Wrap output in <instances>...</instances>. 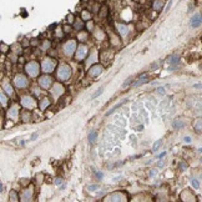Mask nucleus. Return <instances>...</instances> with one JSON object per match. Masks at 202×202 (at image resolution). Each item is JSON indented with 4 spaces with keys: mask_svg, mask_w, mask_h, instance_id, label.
I'll return each instance as SVG.
<instances>
[{
    "mask_svg": "<svg viewBox=\"0 0 202 202\" xmlns=\"http://www.w3.org/2000/svg\"><path fill=\"white\" fill-rule=\"evenodd\" d=\"M71 74H73V70L69 66L68 64H60L59 68L56 69V77L57 80L62 82V81H68L70 79Z\"/></svg>",
    "mask_w": 202,
    "mask_h": 202,
    "instance_id": "nucleus-1",
    "label": "nucleus"
},
{
    "mask_svg": "<svg viewBox=\"0 0 202 202\" xmlns=\"http://www.w3.org/2000/svg\"><path fill=\"white\" fill-rule=\"evenodd\" d=\"M40 66H41V71L44 74H51L53 71H55L56 70V66H57V61L55 60V59H53V57H45V59H43V61H41V64H40Z\"/></svg>",
    "mask_w": 202,
    "mask_h": 202,
    "instance_id": "nucleus-2",
    "label": "nucleus"
},
{
    "mask_svg": "<svg viewBox=\"0 0 202 202\" xmlns=\"http://www.w3.org/2000/svg\"><path fill=\"white\" fill-rule=\"evenodd\" d=\"M20 105L23 106V109H26V110H34L37 105H39V102L35 100V97L34 96H31V95H25V96H23L21 99H20Z\"/></svg>",
    "mask_w": 202,
    "mask_h": 202,
    "instance_id": "nucleus-3",
    "label": "nucleus"
},
{
    "mask_svg": "<svg viewBox=\"0 0 202 202\" xmlns=\"http://www.w3.org/2000/svg\"><path fill=\"white\" fill-rule=\"evenodd\" d=\"M25 71H26V74L30 77H36V76H39V74H40L41 66L36 61H30L25 65Z\"/></svg>",
    "mask_w": 202,
    "mask_h": 202,
    "instance_id": "nucleus-4",
    "label": "nucleus"
},
{
    "mask_svg": "<svg viewBox=\"0 0 202 202\" xmlns=\"http://www.w3.org/2000/svg\"><path fill=\"white\" fill-rule=\"evenodd\" d=\"M76 49H77V45H76V40H74V39H70V40L64 43V45H62V51L66 56L75 55Z\"/></svg>",
    "mask_w": 202,
    "mask_h": 202,
    "instance_id": "nucleus-5",
    "label": "nucleus"
},
{
    "mask_svg": "<svg viewBox=\"0 0 202 202\" xmlns=\"http://www.w3.org/2000/svg\"><path fill=\"white\" fill-rule=\"evenodd\" d=\"M54 82L55 81L53 77L50 76V74H44L43 76L39 77V80H37V84H39V86H40V89H44V90H49L53 86Z\"/></svg>",
    "mask_w": 202,
    "mask_h": 202,
    "instance_id": "nucleus-6",
    "label": "nucleus"
},
{
    "mask_svg": "<svg viewBox=\"0 0 202 202\" xmlns=\"http://www.w3.org/2000/svg\"><path fill=\"white\" fill-rule=\"evenodd\" d=\"M87 55H89V48L85 44H80L75 51V59L77 61H82L85 60Z\"/></svg>",
    "mask_w": 202,
    "mask_h": 202,
    "instance_id": "nucleus-7",
    "label": "nucleus"
},
{
    "mask_svg": "<svg viewBox=\"0 0 202 202\" xmlns=\"http://www.w3.org/2000/svg\"><path fill=\"white\" fill-rule=\"evenodd\" d=\"M104 201H114V202H120V201H129V197L125 192H112L107 195V196L104 198Z\"/></svg>",
    "mask_w": 202,
    "mask_h": 202,
    "instance_id": "nucleus-8",
    "label": "nucleus"
},
{
    "mask_svg": "<svg viewBox=\"0 0 202 202\" xmlns=\"http://www.w3.org/2000/svg\"><path fill=\"white\" fill-rule=\"evenodd\" d=\"M12 82H14V85L18 89H25V87H28V85H29V79L23 74H18L14 77Z\"/></svg>",
    "mask_w": 202,
    "mask_h": 202,
    "instance_id": "nucleus-9",
    "label": "nucleus"
},
{
    "mask_svg": "<svg viewBox=\"0 0 202 202\" xmlns=\"http://www.w3.org/2000/svg\"><path fill=\"white\" fill-rule=\"evenodd\" d=\"M49 90H50L51 95H53L55 99H59V97H61L65 94V87L61 85L60 82H54L53 86H51Z\"/></svg>",
    "mask_w": 202,
    "mask_h": 202,
    "instance_id": "nucleus-10",
    "label": "nucleus"
},
{
    "mask_svg": "<svg viewBox=\"0 0 202 202\" xmlns=\"http://www.w3.org/2000/svg\"><path fill=\"white\" fill-rule=\"evenodd\" d=\"M32 197H34V186L29 185L28 187L23 188L21 195H20V201H32Z\"/></svg>",
    "mask_w": 202,
    "mask_h": 202,
    "instance_id": "nucleus-11",
    "label": "nucleus"
},
{
    "mask_svg": "<svg viewBox=\"0 0 202 202\" xmlns=\"http://www.w3.org/2000/svg\"><path fill=\"white\" fill-rule=\"evenodd\" d=\"M102 73H104V66L100 64H93V66H90V69L87 70V75L90 77H93V79L101 75Z\"/></svg>",
    "mask_w": 202,
    "mask_h": 202,
    "instance_id": "nucleus-12",
    "label": "nucleus"
},
{
    "mask_svg": "<svg viewBox=\"0 0 202 202\" xmlns=\"http://www.w3.org/2000/svg\"><path fill=\"white\" fill-rule=\"evenodd\" d=\"M20 119L23 122H30L34 120V116H32V111L31 110H26L24 109L23 111H20Z\"/></svg>",
    "mask_w": 202,
    "mask_h": 202,
    "instance_id": "nucleus-13",
    "label": "nucleus"
},
{
    "mask_svg": "<svg viewBox=\"0 0 202 202\" xmlns=\"http://www.w3.org/2000/svg\"><path fill=\"white\" fill-rule=\"evenodd\" d=\"M180 60H181V57H180L178 55H176V54L168 56V57H167V62L170 64V70H173L176 66H177L178 62H180Z\"/></svg>",
    "mask_w": 202,
    "mask_h": 202,
    "instance_id": "nucleus-14",
    "label": "nucleus"
},
{
    "mask_svg": "<svg viewBox=\"0 0 202 202\" xmlns=\"http://www.w3.org/2000/svg\"><path fill=\"white\" fill-rule=\"evenodd\" d=\"M8 116L10 119H18V117H20V110H19L18 105H12L8 110Z\"/></svg>",
    "mask_w": 202,
    "mask_h": 202,
    "instance_id": "nucleus-15",
    "label": "nucleus"
},
{
    "mask_svg": "<svg viewBox=\"0 0 202 202\" xmlns=\"http://www.w3.org/2000/svg\"><path fill=\"white\" fill-rule=\"evenodd\" d=\"M181 200H182V201H197L196 196H195V195H193L190 190L182 191V193H181Z\"/></svg>",
    "mask_w": 202,
    "mask_h": 202,
    "instance_id": "nucleus-16",
    "label": "nucleus"
},
{
    "mask_svg": "<svg viewBox=\"0 0 202 202\" xmlns=\"http://www.w3.org/2000/svg\"><path fill=\"white\" fill-rule=\"evenodd\" d=\"M116 30L119 31V34L122 36V37H125L127 34H129V28H127V25H125V24H121V23H116Z\"/></svg>",
    "mask_w": 202,
    "mask_h": 202,
    "instance_id": "nucleus-17",
    "label": "nucleus"
},
{
    "mask_svg": "<svg viewBox=\"0 0 202 202\" xmlns=\"http://www.w3.org/2000/svg\"><path fill=\"white\" fill-rule=\"evenodd\" d=\"M147 82H148V79L146 77V74H142V75H140L137 77V79H136V81H134L132 86L134 87H139V86L144 85V84H147Z\"/></svg>",
    "mask_w": 202,
    "mask_h": 202,
    "instance_id": "nucleus-18",
    "label": "nucleus"
},
{
    "mask_svg": "<svg viewBox=\"0 0 202 202\" xmlns=\"http://www.w3.org/2000/svg\"><path fill=\"white\" fill-rule=\"evenodd\" d=\"M51 105V100L50 99H48V97H44V99H41L40 101H39V109L41 110V111H45L49 106Z\"/></svg>",
    "mask_w": 202,
    "mask_h": 202,
    "instance_id": "nucleus-19",
    "label": "nucleus"
},
{
    "mask_svg": "<svg viewBox=\"0 0 202 202\" xmlns=\"http://www.w3.org/2000/svg\"><path fill=\"white\" fill-rule=\"evenodd\" d=\"M201 14H195L192 18H191V26L192 28H198L201 25Z\"/></svg>",
    "mask_w": 202,
    "mask_h": 202,
    "instance_id": "nucleus-20",
    "label": "nucleus"
},
{
    "mask_svg": "<svg viewBox=\"0 0 202 202\" xmlns=\"http://www.w3.org/2000/svg\"><path fill=\"white\" fill-rule=\"evenodd\" d=\"M164 4H165V0H154L152 1V9L155 11H161L162 8H164Z\"/></svg>",
    "mask_w": 202,
    "mask_h": 202,
    "instance_id": "nucleus-21",
    "label": "nucleus"
},
{
    "mask_svg": "<svg viewBox=\"0 0 202 202\" xmlns=\"http://www.w3.org/2000/svg\"><path fill=\"white\" fill-rule=\"evenodd\" d=\"M172 129H175V130H180V129H182V127H185V122H184V120L182 119H175L173 121H172Z\"/></svg>",
    "mask_w": 202,
    "mask_h": 202,
    "instance_id": "nucleus-22",
    "label": "nucleus"
},
{
    "mask_svg": "<svg viewBox=\"0 0 202 202\" xmlns=\"http://www.w3.org/2000/svg\"><path fill=\"white\" fill-rule=\"evenodd\" d=\"M0 100H1V107L3 109H6L8 107V104H9V100H8V96H6V93L1 90V94H0Z\"/></svg>",
    "mask_w": 202,
    "mask_h": 202,
    "instance_id": "nucleus-23",
    "label": "nucleus"
},
{
    "mask_svg": "<svg viewBox=\"0 0 202 202\" xmlns=\"http://www.w3.org/2000/svg\"><path fill=\"white\" fill-rule=\"evenodd\" d=\"M3 90H4L9 96H11V97L15 95V94H14V89H12V85H10V84H4Z\"/></svg>",
    "mask_w": 202,
    "mask_h": 202,
    "instance_id": "nucleus-24",
    "label": "nucleus"
},
{
    "mask_svg": "<svg viewBox=\"0 0 202 202\" xmlns=\"http://www.w3.org/2000/svg\"><path fill=\"white\" fill-rule=\"evenodd\" d=\"M81 19L84 21H91V19H93V14H91L90 11L87 10H82L81 11Z\"/></svg>",
    "mask_w": 202,
    "mask_h": 202,
    "instance_id": "nucleus-25",
    "label": "nucleus"
},
{
    "mask_svg": "<svg viewBox=\"0 0 202 202\" xmlns=\"http://www.w3.org/2000/svg\"><path fill=\"white\" fill-rule=\"evenodd\" d=\"M73 28H74L75 30H77V31H81L82 28H84V21H82V19H76L75 23L73 24Z\"/></svg>",
    "mask_w": 202,
    "mask_h": 202,
    "instance_id": "nucleus-26",
    "label": "nucleus"
},
{
    "mask_svg": "<svg viewBox=\"0 0 202 202\" xmlns=\"http://www.w3.org/2000/svg\"><path fill=\"white\" fill-rule=\"evenodd\" d=\"M9 201H14V202H18V201H20V196L18 195V192L16 191H10V193H9Z\"/></svg>",
    "mask_w": 202,
    "mask_h": 202,
    "instance_id": "nucleus-27",
    "label": "nucleus"
},
{
    "mask_svg": "<svg viewBox=\"0 0 202 202\" xmlns=\"http://www.w3.org/2000/svg\"><path fill=\"white\" fill-rule=\"evenodd\" d=\"M96 139H97V132L95 131H91L90 134H89V136H87V140H89V142L90 144H95V141H96Z\"/></svg>",
    "mask_w": 202,
    "mask_h": 202,
    "instance_id": "nucleus-28",
    "label": "nucleus"
},
{
    "mask_svg": "<svg viewBox=\"0 0 202 202\" xmlns=\"http://www.w3.org/2000/svg\"><path fill=\"white\" fill-rule=\"evenodd\" d=\"M195 131L197 134H200L202 131V119H198L196 121V123H195Z\"/></svg>",
    "mask_w": 202,
    "mask_h": 202,
    "instance_id": "nucleus-29",
    "label": "nucleus"
},
{
    "mask_svg": "<svg viewBox=\"0 0 202 202\" xmlns=\"http://www.w3.org/2000/svg\"><path fill=\"white\" fill-rule=\"evenodd\" d=\"M160 146H162V140H156L152 144V152H156L160 148Z\"/></svg>",
    "mask_w": 202,
    "mask_h": 202,
    "instance_id": "nucleus-30",
    "label": "nucleus"
},
{
    "mask_svg": "<svg viewBox=\"0 0 202 202\" xmlns=\"http://www.w3.org/2000/svg\"><path fill=\"white\" fill-rule=\"evenodd\" d=\"M109 14V10H107V8H106V6H102V8L100 9V18H105L106 15Z\"/></svg>",
    "mask_w": 202,
    "mask_h": 202,
    "instance_id": "nucleus-31",
    "label": "nucleus"
},
{
    "mask_svg": "<svg viewBox=\"0 0 202 202\" xmlns=\"http://www.w3.org/2000/svg\"><path fill=\"white\" fill-rule=\"evenodd\" d=\"M86 39H87V32H85V31L81 30V31L79 32V40H80V41H85Z\"/></svg>",
    "mask_w": 202,
    "mask_h": 202,
    "instance_id": "nucleus-32",
    "label": "nucleus"
},
{
    "mask_svg": "<svg viewBox=\"0 0 202 202\" xmlns=\"http://www.w3.org/2000/svg\"><path fill=\"white\" fill-rule=\"evenodd\" d=\"M102 91H104V87H100V89H97V91H95V93L93 94V96H91V99H93V100H95L97 96H100V95L102 94Z\"/></svg>",
    "mask_w": 202,
    "mask_h": 202,
    "instance_id": "nucleus-33",
    "label": "nucleus"
},
{
    "mask_svg": "<svg viewBox=\"0 0 202 202\" xmlns=\"http://www.w3.org/2000/svg\"><path fill=\"white\" fill-rule=\"evenodd\" d=\"M66 20H68V24H70V25H73L74 23H75V16H74V14H70L66 16Z\"/></svg>",
    "mask_w": 202,
    "mask_h": 202,
    "instance_id": "nucleus-34",
    "label": "nucleus"
},
{
    "mask_svg": "<svg viewBox=\"0 0 202 202\" xmlns=\"http://www.w3.org/2000/svg\"><path fill=\"white\" fill-rule=\"evenodd\" d=\"M187 167H188V165L186 164L185 161H181L180 164H178V168H180L181 171H186V170H187Z\"/></svg>",
    "mask_w": 202,
    "mask_h": 202,
    "instance_id": "nucleus-35",
    "label": "nucleus"
},
{
    "mask_svg": "<svg viewBox=\"0 0 202 202\" xmlns=\"http://www.w3.org/2000/svg\"><path fill=\"white\" fill-rule=\"evenodd\" d=\"M132 80H134V79H132V76H130V77H127V79H126V81H125V82H123V84H122V89H126V87H127V86L130 85V84H131V82H132Z\"/></svg>",
    "mask_w": 202,
    "mask_h": 202,
    "instance_id": "nucleus-36",
    "label": "nucleus"
},
{
    "mask_svg": "<svg viewBox=\"0 0 202 202\" xmlns=\"http://www.w3.org/2000/svg\"><path fill=\"white\" fill-rule=\"evenodd\" d=\"M190 182H191V186H192L193 188H196V190L200 187V182H198L196 178H191V181H190Z\"/></svg>",
    "mask_w": 202,
    "mask_h": 202,
    "instance_id": "nucleus-37",
    "label": "nucleus"
},
{
    "mask_svg": "<svg viewBox=\"0 0 202 202\" xmlns=\"http://www.w3.org/2000/svg\"><path fill=\"white\" fill-rule=\"evenodd\" d=\"M120 106H122V102H120V104H117V105H116V106H114V107H112L111 110H110V111H107V112H106V116H110V115H111V114H112V112L115 111V110H116L117 107H120Z\"/></svg>",
    "mask_w": 202,
    "mask_h": 202,
    "instance_id": "nucleus-38",
    "label": "nucleus"
},
{
    "mask_svg": "<svg viewBox=\"0 0 202 202\" xmlns=\"http://www.w3.org/2000/svg\"><path fill=\"white\" fill-rule=\"evenodd\" d=\"M86 188H87L89 191H96V190H99V188H100V186L99 185H90Z\"/></svg>",
    "mask_w": 202,
    "mask_h": 202,
    "instance_id": "nucleus-39",
    "label": "nucleus"
},
{
    "mask_svg": "<svg viewBox=\"0 0 202 202\" xmlns=\"http://www.w3.org/2000/svg\"><path fill=\"white\" fill-rule=\"evenodd\" d=\"M156 93H157L160 96H164L165 94H166V91H165V87H159L157 90H156Z\"/></svg>",
    "mask_w": 202,
    "mask_h": 202,
    "instance_id": "nucleus-40",
    "label": "nucleus"
},
{
    "mask_svg": "<svg viewBox=\"0 0 202 202\" xmlns=\"http://www.w3.org/2000/svg\"><path fill=\"white\" fill-rule=\"evenodd\" d=\"M94 173H95V176H96V178H97V180H102L104 173H102L101 171H94Z\"/></svg>",
    "mask_w": 202,
    "mask_h": 202,
    "instance_id": "nucleus-41",
    "label": "nucleus"
},
{
    "mask_svg": "<svg viewBox=\"0 0 202 202\" xmlns=\"http://www.w3.org/2000/svg\"><path fill=\"white\" fill-rule=\"evenodd\" d=\"M148 175H150V177H155V176H157V170H156V168H151Z\"/></svg>",
    "mask_w": 202,
    "mask_h": 202,
    "instance_id": "nucleus-42",
    "label": "nucleus"
},
{
    "mask_svg": "<svg viewBox=\"0 0 202 202\" xmlns=\"http://www.w3.org/2000/svg\"><path fill=\"white\" fill-rule=\"evenodd\" d=\"M8 50H9V46H8V45H6V44H3L1 43V53H8Z\"/></svg>",
    "mask_w": 202,
    "mask_h": 202,
    "instance_id": "nucleus-43",
    "label": "nucleus"
},
{
    "mask_svg": "<svg viewBox=\"0 0 202 202\" xmlns=\"http://www.w3.org/2000/svg\"><path fill=\"white\" fill-rule=\"evenodd\" d=\"M182 141H184L185 144H191V142H192V139L190 137V136H185V137L182 139Z\"/></svg>",
    "mask_w": 202,
    "mask_h": 202,
    "instance_id": "nucleus-44",
    "label": "nucleus"
},
{
    "mask_svg": "<svg viewBox=\"0 0 202 202\" xmlns=\"http://www.w3.org/2000/svg\"><path fill=\"white\" fill-rule=\"evenodd\" d=\"M54 184H55L56 186L62 185V177H56V178H55V181H54Z\"/></svg>",
    "mask_w": 202,
    "mask_h": 202,
    "instance_id": "nucleus-45",
    "label": "nucleus"
},
{
    "mask_svg": "<svg viewBox=\"0 0 202 202\" xmlns=\"http://www.w3.org/2000/svg\"><path fill=\"white\" fill-rule=\"evenodd\" d=\"M62 29H64V31H65V32H70V31H71V29H73V25H70V24H69V25H65V26H64Z\"/></svg>",
    "mask_w": 202,
    "mask_h": 202,
    "instance_id": "nucleus-46",
    "label": "nucleus"
},
{
    "mask_svg": "<svg viewBox=\"0 0 202 202\" xmlns=\"http://www.w3.org/2000/svg\"><path fill=\"white\" fill-rule=\"evenodd\" d=\"M49 46H50V43H49V41H45L41 48H43V50H48V49H49Z\"/></svg>",
    "mask_w": 202,
    "mask_h": 202,
    "instance_id": "nucleus-47",
    "label": "nucleus"
},
{
    "mask_svg": "<svg viewBox=\"0 0 202 202\" xmlns=\"http://www.w3.org/2000/svg\"><path fill=\"white\" fill-rule=\"evenodd\" d=\"M37 136H39V132H35V134H32V135H31V141H35V140L37 139Z\"/></svg>",
    "mask_w": 202,
    "mask_h": 202,
    "instance_id": "nucleus-48",
    "label": "nucleus"
},
{
    "mask_svg": "<svg viewBox=\"0 0 202 202\" xmlns=\"http://www.w3.org/2000/svg\"><path fill=\"white\" fill-rule=\"evenodd\" d=\"M157 166H159V167H164V166H165V161L160 160V161L157 162Z\"/></svg>",
    "mask_w": 202,
    "mask_h": 202,
    "instance_id": "nucleus-49",
    "label": "nucleus"
},
{
    "mask_svg": "<svg viewBox=\"0 0 202 202\" xmlns=\"http://www.w3.org/2000/svg\"><path fill=\"white\" fill-rule=\"evenodd\" d=\"M165 156H166V151H164L162 154H160V155H159V159H162V157H165Z\"/></svg>",
    "mask_w": 202,
    "mask_h": 202,
    "instance_id": "nucleus-50",
    "label": "nucleus"
},
{
    "mask_svg": "<svg viewBox=\"0 0 202 202\" xmlns=\"http://www.w3.org/2000/svg\"><path fill=\"white\" fill-rule=\"evenodd\" d=\"M171 5H172V0H171V1H170V3H168V5H167V8H166V11H167V10H170V8H171Z\"/></svg>",
    "mask_w": 202,
    "mask_h": 202,
    "instance_id": "nucleus-51",
    "label": "nucleus"
},
{
    "mask_svg": "<svg viewBox=\"0 0 202 202\" xmlns=\"http://www.w3.org/2000/svg\"><path fill=\"white\" fill-rule=\"evenodd\" d=\"M193 87H197V89H202V85H201V84H196V85H193Z\"/></svg>",
    "mask_w": 202,
    "mask_h": 202,
    "instance_id": "nucleus-52",
    "label": "nucleus"
},
{
    "mask_svg": "<svg viewBox=\"0 0 202 202\" xmlns=\"http://www.w3.org/2000/svg\"><path fill=\"white\" fill-rule=\"evenodd\" d=\"M157 66H159V64H154V65H152V66H151V68H152L154 70H155V69H157Z\"/></svg>",
    "mask_w": 202,
    "mask_h": 202,
    "instance_id": "nucleus-53",
    "label": "nucleus"
},
{
    "mask_svg": "<svg viewBox=\"0 0 202 202\" xmlns=\"http://www.w3.org/2000/svg\"><path fill=\"white\" fill-rule=\"evenodd\" d=\"M4 191V185L1 184V185H0V192H3Z\"/></svg>",
    "mask_w": 202,
    "mask_h": 202,
    "instance_id": "nucleus-54",
    "label": "nucleus"
},
{
    "mask_svg": "<svg viewBox=\"0 0 202 202\" xmlns=\"http://www.w3.org/2000/svg\"><path fill=\"white\" fill-rule=\"evenodd\" d=\"M66 187V184H64V185H61V190H64V188Z\"/></svg>",
    "mask_w": 202,
    "mask_h": 202,
    "instance_id": "nucleus-55",
    "label": "nucleus"
},
{
    "mask_svg": "<svg viewBox=\"0 0 202 202\" xmlns=\"http://www.w3.org/2000/svg\"><path fill=\"white\" fill-rule=\"evenodd\" d=\"M197 151H198L200 154H202V147H200V148H197Z\"/></svg>",
    "mask_w": 202,
    "mask_h": 202,
    "instance_id": "nucleus-56",
    "label": "nucleus"
},
{
    "mask_svg": "<svg viewBox=\"0 0 202 202\" xmlns=\"http://www.w3.org/2000/svg\"><path fill=\"white\" fill-rule=\"evenodd\" d=\"M201 23H202V14H201Z\"/></svg>",
    "mask_w": 202,
    "mask_h": 202,
    "instance_id": "nucleus-57",
    "label": "nucleus"
},
{
    "mask_svg": "<svg viewBox=\"0 0 202 202\" xmlns=\"http://www.w3.org/2000/svg\"><path fill=\"white\" fill-rule=\"evenodd\" d=\"M200 161H201V164H202V157H201V159H200Z\"/></svg>",
    "mask_w": 202,
    "mask_h": 202,
    "instance_id": "nucleus-58",
    "label": "nucleus"
},
{
    "mask_svg": "<svg viewBox=\"0 0 202 202\" xmlns=\"http://www.w3.org/2000/svg\"><path fill=\"white\" fill-rule=\"evenodd\" d=\"M201 180H202V175H201Z\"/></svg>",
    "mask_w": 202,
    "mask_h": 202,
    "instance_id": "nucleus-59",
    "label": "nucleus"
}]
</instances>
